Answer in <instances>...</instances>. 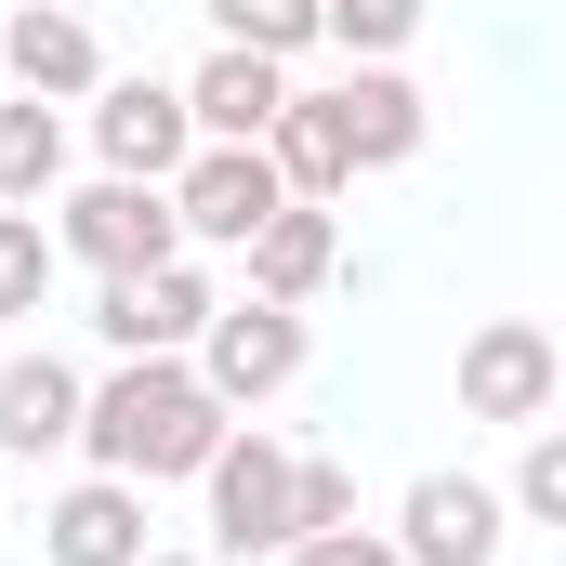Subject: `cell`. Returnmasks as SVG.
Returning <instances> with one entry per match:
<instances>
[{"instance_id": "cell-1", "label": "cell", "mask_w": 566, "mask_h": 566, "mask_svg": "<svg viewBox=\"0 0 566 566\" xmlns=\"http://www.w3.org/2000/svg\"><path fill=\"white\" fill-rule=\"evenodd\" d=\"M80 448L93 474H133V488H171L224 448V396L185 369V356H119L93 396H80Z\"/></svg>"}, {"instance_id": "cell-2", "label": "cell", "mask_w": 566, "mask_h": 566, "mask_svg": "<svg viewBox=\"0 0 566 566\" xmlns=\"http://www.w3.org/2000/svg\"><path fill=\"white\" fill-rule=\"evenodd\" d=\"M185 251V224H171V185H80L66 198V224H53V264H93V277H145V264H171Z\"/></svg>"}, {"instance_id": "cell-3", "label": "cell", "mask_w": 566, "mask_h": 566, "mask_svg": "<svg viewBox=\"0 0 566 566\" xmlns=\"http://www.w3.org/2000/svg\"><path fill=\"white\" fill-rule=\"evenodd\" d=\"M198 382L224 396V409H264L303 382V303H211V329H198Z\"/></svg>"}, {"instance_id": "cell-4", "label": "cell", "mask_w": 566, "mask_h": 566, "mask_svg": "<svg viewBox=\"0 0 566 566\" xmlns=\"http://www.w3.org/2000/svg\"><path fill=\"white\" fill-rule=\"evenodd\" d=\"M277 158L264 145H185V171H171V224L198 238V251H251V224L277 211Z\"/></svg>"}, {"instance_id": "cell-5", "label": "cell", "mask_w": 566, "mask_h": 566, "mask_svg": "<svg viewBox=\"0 0 566 566\" xmlns=\"http://www.w3.org/2000/svg\"><path fill=\"white\" fill-rule=\"evenodd\" d=\"M554 329H541V316H488V329H474V343H461V422H554Z\"/></svg>"}, {"instance_id": "cell-6", "label": "cell", "mask_w": 566, "mask_h": 566, "mask_svg": "<svg viewBox=\"0 0 566 566\" xmlns=\"http://www.w3.org/2000/svg\"><path fill=\"white\" fill-rule=\"evenodd\" d=\"M198 488H211V541L224 554H290V448L277 434L224 422V448L198 461Z\"/></svg>"}, {"instance_id": "cell-7", "label": "cell", "mask_w": 566, "mask_h": 566, "mask_svg": "<svg viewBox=\"0 0 566 566\" xmlns=\"http://www.w3.org/2000/svg\"><path fill=\"white\" fill-rule=\"evenodd\" d=\"M93 145H106L119 185H171L185 145H198V119H185L171 80H93Z\"/></svg>"}, {"instance_id": "cell-8", "label": "cell", "mask_w": 566, "mask_h": 566, "mask_svg": "<svg viewBox=\"0 0 566 566\" xmlns=\"http://www.w3.org/2000/svg\"><path fill=\"white\" fill-rule=\"evenodd\" d=\"M93 329H106L119 356H185V343L211 329V277H198L185 251H171V264H145V277H106Z\"/></svg>"}, {"instance_id": "cell-9", "label": "cell", "mask_w": 566, "mask_h": 566, "mask_svg": "<svg viewBox=\"0 0 566 566\" xmlns=\"http://www.w3.org/2000/svg\"><path fill=\"white\" fill-rule=\"evenodd\" d=\"M0 80H13V93H40V106H66V93H93V80H106V40H93L66 0H13V27H0Z\"/></svg>"}, {"instance_id": "cell-10", "label": "cell", "mask_w": 566, "mask_h": 566, "mask_svg": "<svg viewBox=\"0 0 566 566\" xmlns=\"http://www.w3.org/2000/svg\"><path fill=\"white\" fill-rule=\"evenodd\" d=\"M501 554V488L474 474H422L409 514H396V566H488Z\"/></svg>"}, {"instance_id": "cell-11", "label": "cell", "mask_w": 566, "mask_h": 566, "mask_svg": "<svg viewBox=\"0 0 566 566\" xmlns=\"http://www.w3.org/2000/svg\"><path fill=\"white\" fill-rule=\"evenodd\" d=\"M40 554L53 566H133L145 554V488L133 474H80V488L40 514Z\"/></svg>"}, {"instance_id": "cell-12", "label": "cell", "mask_w": 566, "mask_h": 566, "mask_svg": "<svg viewBox=\"0 0 566 566\" xmlns=\"http://www.w3.org/2000/svg\"><path fill=\"white\" fill-rule=\"evenodd\" d=\"M343 264V224H329V198H277L264 224H251V303H316Z\"/></svg>"}, {"instance_id": "cell-13", "label": "cell", "mask_w": 566, "mask_h": 566, "mask_svg": "<svg viewBox=\"0 0 566 566\" xmlns=\"http://www.w3.org/2000/svg\"><path fill=\"white\" fill-rule=\"evenodd\" d=\"M290 106V66L277 53H211L198 80H185V119H198V145H264V119Z\"/></svg>"}, {"instance_id": "cell-14", "label": "cell", "mask_w": 566, "mask_h": 566, "mask_svg": "<svg viewBox=\"0 0 566 566\" xmlns=\"http://www.w3.org/2000/svg\"><path fill=\"white\" fill-rule=\"evenodd\" d=\"M329 133L356 171H396V158H422V93L396 80V66H356L343 93H329Z\"/></svg>"}, {"instance_id": "cell-15", "label": "cell", "mask_w": 566, "mask_h": 566, "mask_svg": "<svg viewBox=\"0 0 566 566\" xmlns=\"http://www.w3.org/2000/svg\"><path fill=\"white\" fill-rule=\"evenodd\" d=\"M80 369L66 356H13L0 369V461H40V448H80Z\"/></svg>"}, {"instance_id": "cell-16", "label": "cell", "mask_w": 566, "mask_h": 566, "mask_svg": "<svg viewBox=\"0 0 566 566\" xmlns=\"http://www.w3.org/2000/svg\"><path fill=\"white\" fill-rule=\"evenodd\" d=\"M264 158H277L290 198H343V185H356V158H343V133H329V93H290L277 119H264Z\"/></svg>"}, {"instance_id": "cell-17", "label": "cell", "mask_w": 566, "mask_h": 566, "mask_svg": "<svg viewBox=\"0 0 566 566\" xmlns=\"http://www.w3.org/2000/svg\"><path fill=\"white\" fill-rule=\"evenodd\" d=\"M53 171H66V119L27 93V106H0V211H40L53 198Z\"/></svg>"}, {"instance_id": "cell-18", "label": "cell", "mask_w": 566, "mask_h": 566, "mask_svg": "<svg viewBox=\"0 0 566 566\" xmlns=\"http://www.w3.org/2000/svg\"><path fill=\"white\" fill-rule=\"evenodd\" d=\"M198 13H211V40H224V53H303V40H316V0H198Z\"/></svg>"}, {"instance_id": "cell-19", "label": "cell", "mask_w": 566, "mask_h": 566, "mask_svg": "<svg viewBox=\"0 0 566 566\" xmlns=\"http://www.w3.org/2000/svg\"><path fill=\"white\" fill-rule=\"evenodd\" d=\"M316 40H343L356 66H382V53L422 40V0H316Z\"/></svg>"}, {"instance_id": "cell-20", "label": "cell", "mask_w": 566, "mask_h": 566, "mask_svg": "<svg viewBox=\"0 0 566 566\" xmlns=\"http://www.w3.org/2000/svg\"><path fill=\"white\" fill-rule=\"evenodd\" d=\"M40 290H53V224L0 211V316H40Z\"/></svg>"}, {"instance_id": "cell-21", "label": "cell", "mask_w": 566, "mask_h": 566, "mask_svg": "<svg viewBox=\"0 0 566 566\" xmlns=\"http://www.w3.org/2000/svg\"><path fill=\"white\" fill-rule=\"evenodd\" d=\"M316 527H356V474L343 461H290V541H316Z\"/></svg>"}, {"instance_id": "cell-22", "label": "cell", "mask_w": 566, "mask_h": 566, "mask_svg": "<svg viewBox=\"0 0 566 566\" xmlns=\"http://www.w3.org/2000/svg\"><path fill=\"white\" fill-rule=\"evenodd\" d=\"M514 514L566 527V434H554V422H527V474H514Z\"/></svg>"}, {"instance_id": "cell-23", "label": "cell", "mask_w": 566, "mask_h": 566, "mask_svg": "<svg viewBox=\"0 0 566 566\" xmlns=\"http://www.w3.org/2000/svg\"><path fill=\"white\" fill-rule=\"evenodd\" d=\"M277 566H396V541H382V527H316V541H290Z\"/></svg>"}, {"instance_id": "cell-24", "label": "cell", "mask_w": 566, "mask_h": 566, "mask_svg": "<svg viewBox=\"0 0 566 566\" xmlns=\"http://www.w3.org/2000/svg\"><path fill=\"white\" fill-rule=\"evenodd\" d=\"M133 566H198V554H133Z\"/></svg>"}]
</instances>
